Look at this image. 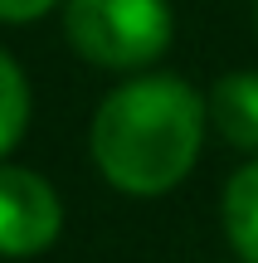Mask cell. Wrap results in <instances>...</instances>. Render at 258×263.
Listing matches in <instances>:
<instances>
[{"mask_svg":"<svg viewBox=\"0 0 258 263\" xmlns=\"http://www.w3.org/2000/svg\"><path fill=\"white\" fill-rule=\"evenodd\" d=\"M224 234L244 263H258V161H249L224 190Z\"/></svg>","mask_w":258,"mask_h":263,"instance_id":"5","label":"cell"},{"mask_svg":"<svg viewBox=\"0 0 258 263\" xmlns=\"http://www.w3.org/2000/svg\"><path fill=\"white\" fill-rule=\"evenodd\" d=\"M64 229V205L54 185L34 171L0 166V254L29 258L44 254Z\"/></svg>","mask_w":258,"mask_h":263,"instance_id":"3","label":"cell"},{"mask_svg":"<svg viewBox=\"0 0 258 263\" xmlns=\"http://www.w3.org/2000/svg\"><path fill=\"white\" fill-rule=\"evenodd\" d=\"M220 137L239 151H258V73H224L210 93Z\"/></svg>","mask_w":258,"mask_h":263,"instance_id":"4","label":"cell"},{"mask_svg":"<svg viewBox=\"0 0 258 263\" xmlns=\"http://www.w3.org/2000/svg\"><path fill=\"white\" fill-rule=\"evenodd\" d=\"M205 141V103L185 78H132L93 117V161L127 195H161L195 166Z\"/></svg>","mask_w":258,"mask_h":263,"instance_id":"1","label":"cell"},{"mask_svg":"<svg viewBox=\"0 0 258 263\" xmlns=\"http://www.w3.org/2000/svg\"><path fill=\"white\" fill-rule=\"evenodd\" d=\"M58 0H0V20L10 25H25V20H39L44 10H54Z\"/></svg>","mask_w":258,"mask_h":263,"instance_id":"7","label":"cell"},{"mask_svg":"<svg viewBox=\"0 0 258 263\" xmlns=\"http://www.w3.org/2000/svg\"><path fill=\"white\" fill-rule=\"evenodd\" d=\"M25 122H29V88H25V73H19V64L0 49V156L25 137Z\"/></svg>","mask_w":258,"mask_h":263,"instance_id":"6","label":"cell"},{"mask_svg":"<svg viewBox=\"0 0 258 263\" xmlns=\"http://www.w3.org/2000/svg\"><path fill=\"white\" fill-rule=\"evenodd\" d=\"M68 44L97 68H142L171 44L166 0H68Z\"/></svg>","mask_w":258,"mask_h":263,"instance_id":"2","label":"cell"}]
</instances>
